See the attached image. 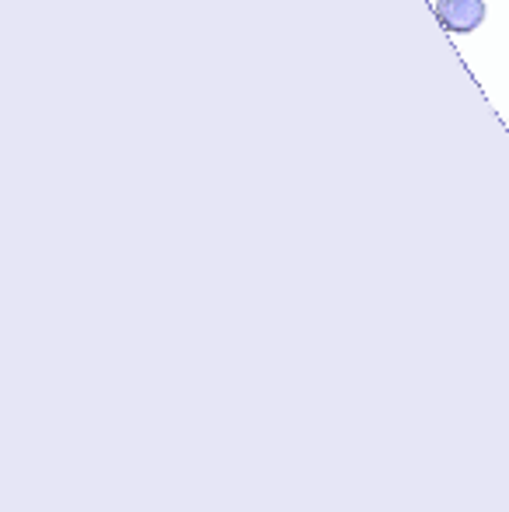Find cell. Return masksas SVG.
Wrapping results in <instances>:
<instances>
[{"label": "cell", "mask_w": 509, "mask_h": 512, "mask_svg": "<svg viewBox=\"0 0 509 512\" xmlns=\"http://www.w3.org/2000/svg\"><path fill=\"white\" fill-rule=\"evenodd\" d=\"M433 11L447 32L468 35L485 21V0H436Z\"/></svg>", "instance_id": "1"}]
</instances>
